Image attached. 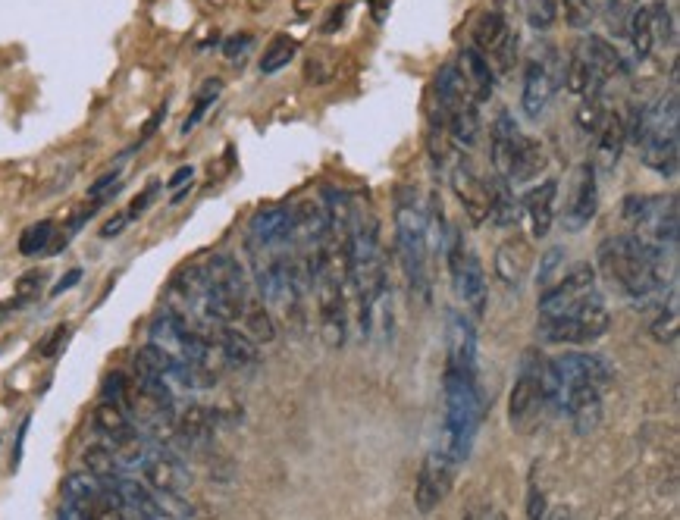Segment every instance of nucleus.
<instances>
[{"label":"nucleus","instance_id":"29","mask_svg":"<svg viewBox=\"0 0 680 520\" xmlns=\"http://www.w3.org/2000/svg\"><path fill=\"white\" fill-rule=\"evenodd\" d=\"M214 423H217V411L189 405L179 414V436L189 445H207L214 439Z\"/></svg>","mask_w":680,"mask_h":520},{"label":"nucleus","instance_id":"53","mask_svg":"<svg viewBox=\"0 0 680 520\" xmlns=\"http://www.w3.org/2000/svg\"><path fill=\"white\" fill-rule=\"evenodd\" d=\"M29 427H32V417H26V420H22V427H19V433H16V448H13V467H19V461H22V445H26V433H29Z\"/></svg>","mask_w":680,"mask_h":520},{"label":"nucleus","instance_id":"13","mask_svg":"<svg viewBox=\"0 0 680 520\" xmlns=\"http://www.w3.org/2000/svg\"><path fill=\"white\" fill-rule=\"evenodd\" d=\"M445 367L477 373V326L455 307L445 314Z\"/></svg>","mask_w":680,"mask_h":520},{"label":"nucleus","instance_id":"31","mask_svg":"<svg viewBox=\"0 0 680 520\" xmlns=\"http://www.w3.org/2000/svg\"><path fill=\"white\" fill-rule=\"evenodd\" d=\"M627 35H630V44H633V54H637V60H649L652 51H655V35H652V16H649V7H637L630 13V22H627Z\"/></svg>","mask_w":680,"mask_h":520},{"label":"nucleus","instance_id":"39","mask_svg":"<svg viewBox=\"0 0 680 520\" xmlns=\"http://www.w3.org/2000/svg\"><path fill=\"white\" fill-rule=\"evenodd\" d=\"M565 260H568V251L565 248H549L543 257H539V270H536V286H539V292L543 289H549L552 282L558 279V273H561V267H565Z\"/></svg>","mask_w":680,"mask_h":520},{"label":"nucleus","instance_id":"56","mask_svg":"<svg viewBox=\"0 0 680 520\" xmlns=\"http://www.w3.org/2000/svg\"><path fill=\"white\" fill-rule=\"evenodd\" d=\"M345 10H348V7H336V13L330 16V22H326V32H333L336 26H342V19H345Z\"/></svg>","mask_w":680,"mask_h":520},{"label":"nucleus","instance_id":"52","mask_svg":"<svg viewBox=\"0 0 680 520\" xmlns=\"http://www.w3.org/2000/svg\"><path fill=\"white\" fill-rule=\"evenodd\" d=\"M76 282H82V270H69L60 282H57V286L51 289V295L57 298V295H63V292H69V289H73L76 286Z\"/></svg>","mask_w":680,"mask_h":520},{"label":"nucleus","instance_id":"4","mask_svg":"<svg viewBox=\"0 0 680 520\" xmlns=\"http://www.w3.org/2000/svg\"><path fill=\"white\" fill-rule=\"evenodd\" d=\"M395 251H398V264H402L411 295L430 304L433 286H430L427 214H424V207L417 204V195L411 188H402L395 198Z\"/></svg>","mask_w":680,"mask_h":520},{"label":"nucleus","instance_id":"41","mask_svg":"<svg viewBox=\"0 0 680 520\" xmlns=\"http://www.w3.org/2000/svg\"><path fill=\"white\" fill-rule=\"evenodd\" d=\"M649 16H652V35H655V44H674V19H671V7L665 4V0H659V4L649 7Z\"/></svg>","mask_w":680,"mask_h":520},{"label":"nucleus","instance_id":"35","mask_svg":"<svg viewBox=\"0 0 680 520\" xmlns=\"http://www.w3.org/2000/svg\"><path fill=\"white\" fill-rule=\"evenodd\" d=\"M54 242V223L51 220H41L35 226H29L26 232L19 235V254L22 257H38L51 248Z\"/></svg>","mask_w":680,"mask_h":520},{"label":"nucleus","instance_id":"17","mask_svg":"<svg viewBox=\"0 0 680 520\" xmlns=\"http://www.w3.org/2000/svg\"><path fill=\"white\" fill-rule=\"evenodd\" d=\"M555 204H558V179H546L533 185L521 198V220L527 223L533 239H546L555 223Z\"/></svg>","mask_w":680,"mask_h":520},{"label":"nucleus","instance_id":"24","mask_svg":"<svg viewBox=\"0 0 680 520\" xmlns=\"http://www.w3.org/2000/svg\"><path fill=\"white\" fill-rule=\"evenodd\" d=\"M565 85H568V94H574V98H590V94H602V88H605V79L596 73V66L590 63V57H586L583 44H577L571 51V60L565 66Z\"/></svg>","mask_w":680,"mask_h":520},{"label":"nucleus","instance_id":"10","mask_svg":"<svg viewBox=\"0 0 680 520\" xmlns=\"http://www.w3.org/2000/svg\"><path fill=\"white\" fill-rule=\"evenodd\" d=\"M138 470H142V477L148 480V486L154 492H176V495H182L192 483L182 458L173 452L170 445L154 442V439L145 445V455H142V461H138Z\"/></svg>","mask_w":680,"mask_h":520},{"label":"nucleus","instance_id":"55","mask_svg":"<svg viewBox=\"0 0 680 520\" xmlns=\"http://www.w3.org/2000/svg\"><path fill=\"white\" fill-rule=\"evenodd\" d=\"M367 4H370V10H373V19L383 22V19H386V10L392 7V0H367Z\"/></svg>","mask_w":680,"mask_h":520},{"label":"nucleus","instance_id":"57","mask_svg":"<svg viewBox=\"0 0 680 520\" xmlns=\"http://www.w3.org/2000/svg\"><path fill=\"white\" fill-rule=\"evenodd\" d=\"M546 520H574V517H571V514H568L565 508H561V511H555L552 517H546Z\"/></svg>","mask_w":680,"mask_h":520},{"label":"nucleus","instance_id":"34","mask_svg":"<svg viewBox=\"0 0 680 520\" xmlns=\"http://www.w3.org/2000/svg\"><path fill=\"white\" fill-rule=\"evenodd\" d=\"M298 54V44L289 38V35H276L273 44L264 51V60H261V73L264 76H273L279 73V69H286L292 63V57Z\"/></svg>","mask_w":680,"mask_h":520},{"label":"nucleus","instance_id":"49","mask_svg":"<svg viewBox=\"0 0 680 520\" xmlns=\"http://www.w3.org/2000/svg\"><path fill=\"white\" fill-rule=\"evenodd\" d=\"M66 339H69V326H60L57 333H51V339L41 345V354L44 358H51V354H57L60 345H66Z\"/></svg>","mask_w":680,"mask_h":520},{"label":"nucleus","instance_id":"20","mask_svg":"<svg viewBox=\"0 0 680 520\" xmlns=\"http://www.w3.org/2000/svg\"><path fill=\"white\" fill-rule=\"evenodd\" d=\"M458 69H461L467 91H471V98L477 104L492 98V91H496V69H492L489 57H483L477 47H464V51L458 54Z\"/></svg>","mask_w":680,"mask_h":520},{"label":"nucleus","instance_id":"9","mask_svg":"<svg viewBox=\"0 0 680 520\" xmlns=\"http://www.w3.org/2000/svg\"><path fill=\"white\" fill-rule=\"evenodd\" d=\"M471 35H474V44L471 47H477L483 57L496 60L502 73H511L514 60H518V44H521V38H518V29H511L508 16L499 7L496 10H486L477 19V26H474Z\"/></svg>","mask_w":680,"mask_h":520},{"label":"nucleus","instance_id":"40","mask_svg":"<svg viewBox=\"0 0 680 520\" xmlns=\"http://www.w3.org/2000/svg\"><path fill=\"white\" fill-rule=\"evenodd\" d=\"M558 19V0H527V22L530 29L546 32Z\"/></svg>","mask_w":680,"mask_h":520},{"label":"nucleus","instance_id":"6","mask_svg":"<svg viewBox=\"0 0 680 520\" xmlns=\"http://www.w3.org/2000/svg\"><path fill=\"white\" fill-rule=\"evenodd\" d=\"M442 254H445V260H449V273H452L455 295L464 301V307L474 317H483L489 298H486V276H483L480 257L464 245V239H461L455 229L449 232V239H445Z\"/></svg>","mask_w":680,"mask_h":520},{"label":"nucleus","instance_id":"22","mask_svg":"<svg viewBox=\"0 0 680 520\" xmlns=\"http://www.w3.org/2000/svg\"><path fill=\"white\" fill-rule=\"evenodd\" d=\"M546 167H549V154H546V148L539 145L536 138L521 135L518 148H514L511 170H508V185H527V182H536L539 176L546 173Z\"/></svg>","mask_w":680,"mask_h":520},{"label":"nucleus","instance_id":"38","mask_svg":"<svg viewBox=\"0 0 680 520\" xmlns=\"http://www.w3.org/2000/svg\"><path fill=\"white\" fill-rule=\"evenodd\" d=\"M220 91H223V82L220 79H207L204 82V88L198 91V101H195V110H192V116H189V120H185L182 123V135H189L201 120H204V116H207V110L210 107H214V101L220 98Z\"/></svg>","mask_w":680,"mask_h":520},{"label":"nucleus","instance_id":"46","mask_svg":"<svg viewBox=\"0 0 680 520\" xmlns=\"http://www.w3.org/2000/svg\"><path fill=\"white\" fill-rule=\"evenodd\" d=\"M157 192H160V182H148V188H145V192L142 195H135V201L129 204V210H126V214H129V220H138V217H142L145 214V210H148V204L157 198Z\"/></svg>","mask_w":680,"mask_h":520},{"label":"nucleus","instance_id":"11","mask_svg":"<svg viewBox=\"0 0 680 520\" xmlns=\"http://www.w3.org/2000/svg\"><path fill=\"white\" fill-rule=\"evenodd\" d=\"M596 286V270L590 264H577L568 276H558L549 289L539 292V320L558 317L561 311H568L571 304H577L580 298L593 295Z\"/></svg>","mask_w":680,"mask_h":520},{"label":"nucleus","instance_id":"3","mask_svg":"<svg viewBox=\"0 0 680 520\" xmlns=\"http://www.w3.org/2000/svg\"><path fill=\"white\" fill-rule=\"evenodd\" d=\"M442 398H445V414H442V448L455 458L461 467L474 452V439L483 420V392H480V376L445 367L442 373Z\"/></svg>","mask_w":680,"mask_h":520},{"label":"nucleus","instance_id":"50","mask_svg":"<svg viewBox=\"0 0 680 520\" xmlns=\"http://www.w3.org/2000/svg\"><path fill=\"white\" fill-rule=\"evenodd\" d=\"M192 179H195V167H182V170H176V173H173V179L167 182V188H173V192H179V188L192 185Z\"/></svg>","mask_w":680,"mask_h":520},{"label":"nucleus","instance_id":"42","mask_svg":"<svg viewBox=\"0 0 680 520\" xmlns=\"http://www.w3.org/2000/svg\"><path fill=\"white\" fill-rule=\"evenodd\" d=\"M565 19L571 29H590L596 19V4L593 0H565Z\"/></svg>","mask_w":680,"mask_h":520},{"label":"nucleus","instance_id":"19","mask_svg":"<svg viewBox=\"0 0 680 520\" xmlns=\"http://www.w3.org/2000/svg\"><path fill=\"white\" fill-rule=\"evenodd\" d=\"M521 141V126L514 120L511 110H499L496 123H492V138H489V157H492V170L499 179L508 182V170L514 160V148Z\"/></svg>","mask_w":680,"mask_h":520},{"label":"nucleus","instance_id":"45","mask_svg":"<svg viewBox=\"0 0 680 520\" xmlns=\"http://www.w3.org/2000/svg\"><path fill=\"white\" fill-rule=\"evenodd\" d=\"M546 517H549L546 492L539 489L536 483H530V489H527V520H546Z\"/></svg>","mask_w":680,"mask_h":520},{"label":"nucleus","instance_id":"30","mask_svg":"<svg viewBox=\"0 0 680 520\" xmlns=\"http://www.w3.org/2000/svg\"><path fill=\"white\" fill-rule=\"evenodd\" d=\"M433 94H436V110H449L458 101L471 98V91H467V82L461 76L458 63H445L436 79H433Z\"/></svg>","mask_w":680,"mask_h":520},{"label":"nucleus","instance_id":"21","mask_svg":"<svg viewBox=\"0 0 680 520\" xmlns=\"http://www.w3.org/2000/svg\"><path fill=\"white\" fill-rule=\"evenodd\" d=\"M533 267V254L521 239H508L505 245H499L496 251V276L505 282L511 292H521L524 282L530 276Z\"/></svg>","mask_w":680,"mask_h":520},{"label":"nucleus","instance_id":"18","mask_svg":"<svg viewBox=\"0 0 680 520\" xmlns=\"http://www.w3.org/2000/svg\"><path fill=\"white\" fill-rule=\"evenodd\" d=\"M480 104L474 98H464L458 101L455 107L449 110H439V120H442V129L449 132L452 145L458 151H471L480 145V132H483V123H480Z\"/></svg>","mask_w":680,"mask_h":520},{"label":"nucleus","instance_id":"36","mask_svg":"<svg viewBox=\"0 0 680 520\" xmlns=\"http://www.w3.org/2000/svg\"><path fill=\"white\" fill-rule=\"evenodd\" d=\"M659 317L652 320V336L659 342H674L677 339V289L668 292V304L659 301L655 304Z\"/></svg>","mask_w":680,"mask_h":520},{"label":"nucleus","instance_id":"1","mask_svg":"<svg viewBox=\"0 0 680 520\" xmlns=\"http://www.w3.org/2000/svg\"><path fill=\"white\" fill-rule=\"evenodd\" d=\"M612 380L599 354L568 351L546 364V401L565 411L580 436H590L602 423V389Z\"/></svg>","mask_w":680,"mask_h":520},{"label":"nucleus","instance_id":"5","mask_svg":"<svg viewBox=\"0 0 680 520\" xmlns=\"http://www.w3.org/2000/svg\"><path fill=\"white\" fill-rule=\"evenodd\" d=\"M608 323H612V314H608L602 292L596 289L558 317L539 320V336L552 345H593L608 333Z\"/></svg>","mask_w":680,"mask_h":520},{"label":"nucleus","instance_id":"37","mask_svg":"<svg viewBox=\"0 0 680 520\" xmlns=\"http://www.w3.org/2000/svg\"><path fill=\"white\" fill-rule=\"evenodd\" d=\"M662 198H665V195H627V198L621 201V214H624L627 223L643 226V223L655 214V210H659Z\"/></svg>","mask_w":680,"mask_h":520},{"label":"nucleus","instance_id":"32","mask_svg":"<svg viewBox=\"0 0 680 520\" xmlns=\"http://www.w3.org/2000/svg\"><path fill=\"white\" fill-rule=\"evenodd\" d=\"M612 113L605 107V98L602 94H590V98H583L580 110L574 113V123L583 135H599L602 123H605V116Z\"/></svg>","mask_w":680,"mask_h":520},{"label":"nucleus","instance_id":"8","mask_svg":"<svg viewBox=\"0 0 680 520\" xmlns=\"http://www.w3.org/2000/svg\"><path fill=\"white\" fill-rule=\"evenodd\" d=\"M455 474H458L455 458H452L449 452H445L442 445L430 448L427 458L420 461L417 486H414V505H417L420 514H433L445 499H449L452 483H455Z\"/></svg>","mask_w":680,"mask_h":520},{"label":"nucleus","instance_id":"47","mask_svg":"<svg viewBox=\"0 0 680 520\" xmlns=\"http://www.w3.org/2000/svg\"><path fill=\"white\" fill-rule=\"evenodd\" d=\"M41 282H44V273H41V270H35V273H29V276H22V279H19V295H16L13 301H16V304H26V301H32Z\"/></svg>","mask_w":680,"mask_h":520},{"label":"nucleus","instance_id":"58","mask_svg":"<svg viewBox=\"0 0 680 520\" xmlns=\"http://www.w3.org/2000/svg\"><path fill=\"white\" fill-rule=\"evenodd\" d=\"M163 520H179V517H163Z\"/></svg>","mask_w":680,"mask_h":520},{"label":"nucleus","instance_id":"2","mask_svg":"<svg viewBox=\"0 0 680 520\" xmlns=\"http://www.w3.org/2000/svg\"><path fill=\"white\" fill-rule=\"evenodd\" d=\"M674 257L677 254L652 248L633 232L615 235L599 248L602 273L615 282L621 295L643 307L665 301V292L674 289Z\"/></svg>","mask_w":680,"mask_h":520},{"label":"nucleus","instance_id":"54","mask_svg":"<svg viewBox=\"0 0 680 520\" xmlns=\"http://www.w3.org/2000/svg\"><path fill=\"white\" fill-rule=\"evenodd\" d=\"M163 116H167V104H163V107H157V113L151 116V120L145 123V129H142V141H138V145H145V141L157 132V126L163 123Z\"/></svg>","mask_w":680,"mask_h":520},{"label":"nucleus","instance_id":"23","mask_svg":"<svg viewBox=\"0 0 680 520\" xmlns=\"http://www.w3.org/2000/svg\"><path fill=\"white\" fill-rule=\"evenodd\" d=\"M627 148V132H624V116L621 113H608L605 123L596 135V160L593 167L596 170H605L612 173L618 163H621V154Z\"/></svg>","mask_w":680,"mask_h":520},{"label":"nucleus","instance_id":"27","mask_svg":"<svg viewBox=\"0 0 680 520\" xmlns=\"http://www.w3.org/2000/svg\"><path fill=\"white\" fill-rule=\"evenodd\" d=\"M586 47V57H590V63L596 66V73L608 82L612 76H627L630 73V66L624 63V57L618 54V47L612 41H605L599 35H590L583 41Z\"/></svg>","mask_w":680,"mask_h":520},{"label":"nucleus","instance_id":"14","mask_svg":"<svg viewBox=\"0 0 680 520\" xmlns=\"http://www.w3.org/2000/svg\"><path fill=\"white\" fill-rule=\"evenodd\" d=\"M558 88V76L552 73V63L543 57H533L524 66V88H521V110L527 120H543Z\"/></svg>","mask_w":680,"mask_h":520},{"label":"nucleus","instance_id":"25","mask_svg":"<svg viewBox=\"0 0 680 520\" xmlns=\"http://www.w3.org/2000/svg\"><path fill=\"white\" fill-rule=\"evenodd\" d=\"M521 220V198L514 195V188L505 179L489 182V223H496L499 229H511Z\"/></svg>","mask_w":680,"mask_h":520},{"label":"nucleus","instance_id":"16","mask_svg":"<svg viewBox=\"0 0 680 520\" xmlns=\"http://www.w3.org/2000/svg\"><path fill=\"white\" fill-rule=\"evenodd\" d=\"M261 248H292V210L286 207H261L248 220V239Z\"/></svg>","mask_w":680,"mask_h":520},{"label":"nucleus","instance_id":"28","mask_svg":"<svg viewBox=\"0 0 680 520\" xmlns=\"http://www.w3.org/2000/svg\"><path fill=\"white\" fill-rule=\"evenodd\" d=\"M85 467H88V474L95 477L98 483H113V480H120V477L129 474L126 464L120 461V455H116L113 448L104 445V442L85 448Z\"/></svg>","mask_w":680,"mask_h":520},{"label":"nucleus","instance_id":"26","mask_svg":"<svg viewBox=\"0 0 680 520\" xmlns=\"http://www.w3.org/2000/svg\"><path fill=\"white\" fill-rule=\"evenodd\" d=\"M220 351L229 367H239V370H251L261 361V354H257V342L248 333H239V329L232 326H220Z\"/></svg>","mask_w":680,"mask_h":520},{"label":"nucleus","instance_id":"15","mask_svg":"<svg viewBox=\"0 0 680 520\" xmlns=\"http://www.w3.org/2000/svg\"><path fill=\"white\" fill-rule=\"evenodd\" d=\"M452 185L467 210V220L474 226H483L489 220V182L474 170V163L467 157H458L452 163Z\"/></svg>","mask_w":680,"mask_h":520},{"label":"nucleus","instance_id":"33","mask_svg":"<svg viewBox=\"0 0 680 520\" xmlns=\"http://www.w3.org/2000/svg\"><path fill=\"white\" fill-rule=\"evenodd\" d=\"M242 317H245L248 336H251L254 342H273V339H276V326H273V320H270V314H267V307H264V304H257V301L248 298Z\"/></svg>","mask_w":680,"mask_h":520},{"label":"nucleus","instance_id":"44","mask_svg":"<svg viewBox=\"0 0 680 520\" xmlns=\"http://www.w3.org/2000/svg\"><path fill=\"white\" fill-rule=\"evenodd\" d=\"M251 47H254V35L239 32V35H232V38L223 41V54H226V60H232V63H242V60L248 57Z\"/></svg>","mask_w":680,"mask_h":520},{"label":"nucleus","instance_id":"7","mask_svg":"<svg viewBox=\"0 0 680 520\" xmlns=\"http://www.w3.org/2000/svg\"><path fill=\"white\" fill-rule=\"evenodd\" d=\"M546 405H549L546 401V358L536 348H527L521 358V367H518V380H514V389L508 398V417L514 427H527Z\"/></svg>","mask_w":680,"mask_h":520},{"label":"nucleus","instance_id":"43","mask_svg":"<svg viewBox=\"0 0 680 520\" xmlns=\"http://www.w3.org/2000/svg\"><path fill=\"white\" fill-rule=\"evenodd\" d=\"M104 401H116V405L126 408V401H129V380H126V373L113 370L107 376V380H104Z\"/></svg>","mask_w":680,"mask_h":520},{"label":"nucleus","instance_id":"48","mask_svg":"<svg viewBox=\"0 0 680 520\" xmlns=\"http://www.w3.org/2000/svg\"><path fill=\"white\" fill-rule=\"evenodd\" d=\"M132 220H129V214L123 210V214H116V217H110L104 226H101V239H116V235H120L126 226H129Z\"/></svg>","mask_w":680,"mask_h":520},{"label":"nucleus","instance_id":"12","mask_svg":"<svg viewBox=\"0 0 680 520\" xmlns=\"http://www.w3.org/2000/svg\"><path fill=\"white\" fill-rule=\"evenodd\" d=\"M596 210H599V170L593 167V160H586L583 167L577 170L574 188H571V198L565 207V229L568 232H583L596 220Z\"/></svg>","mask_w":680,"mask_h":520},{"label":"nucleus","instance_id":"51","mask_svg":"<svg viewBox=\"0 0 680 520\" xmlns=\"http://www.w3.org/2000/svg\"><path fill=\"white\" fill-rule=\"evenodd\" d=\"M464 520H508V517H505L499 508H489V505H486V508H474V511H467V514H464Z\"/></svg>","mask_w":680,"mask_h":520}]
</instances>
